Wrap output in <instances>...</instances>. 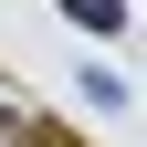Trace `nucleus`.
I'll return each mask as SVG.
<instances>
[{
  "instance_id": "obj_1",
  "label": "nucleus",
  "mask_w": 147,
  "mask_h": 147,
  "mask_svg": "<svg viewBox=\"0 0 147 147\" xmlns=\"http://www.w3.org/2000/svg\"><path fill=\"white\" fill-rule=\"evenodd\" d=\"M63 21H84V32H126V0H53Z\"/></svg>"
},
{
  "instance_id": "obj_2",
  "label": "nucleus",
  "mask_w": 147,
  "mask_h": 147,
  "mask_svg": "<svg viewBox=\"0 0 147 147\" xmlns=\"http://www.w3.org/2000/svg\"><path fill=\"white\" fill-rule=\"evenodd\" d=\"M0 147H32V126H21V105H0Z\"/></svg>"
},
{
  "instance_id": "obj_3",
  "label": "nucleus",
  "mask_w": 147,
  "mask_h": 147,
  "mask_svg": "<svg viewBox=\"0 0 147 147\" xmlns=\"http://www.w3.org/2000/svg\"><path fill=\"white\" fill-rule=\"evenodd\" d=\"M32 147H74V137H42V126H32Z\"/></svg>"
}]
</instances>
